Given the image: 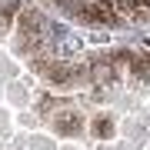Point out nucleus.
<instances>
[{
    "instance_id": "nucleus-1",
    "label": "nucleus",
    "mask_w": 150,
    "mask_h": 150,
    "mask_svg": "<svg viewBox=\"0 0 150 150\" xmlns=\"http://www.w3.org/2000/svg\"><path fill=\"white\" fill-rule=\"evenodd\" d=\"M90 80L93 87H107L117 80V67H113V60H97V64L90 67Z\"/></svg>"
}]
</instances>
